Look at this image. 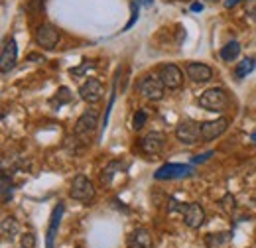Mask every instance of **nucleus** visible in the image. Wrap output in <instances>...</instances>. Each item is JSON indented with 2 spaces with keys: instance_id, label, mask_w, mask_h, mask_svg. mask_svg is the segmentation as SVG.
I'll use <instances>...</instances> for the list:
<instances>
[{
  "instance_id": "1",
  "label": "nucleus",
  "mask_w": 256,
  "mask_h": 248,
  "mask_svg": "<svg viewBox=\"0 0 256 248\" xmlns=\"http://www.w3.org/2000/svg\"><path fill=\"white\" fill-rule=\"evenodd\" d=\"M96 126H98V112H96L95 108H89V110H85V112L77 118L73 134H75V138H79L83 144H89L91 138H93V134H95Z\"/></svg>"
},
{
  "instance_id": "2",
  "label": "nucleus",
  "mask_w": 256,
  "mask_h": 248,
  "mask_svg": "<svg viewBox=\"0 0 256 248\" xmlns=\"http://www.w3.org/2000/svg\"><path fill=\"white\" fill-rule=\"evenodd\" d=\"M197 104L201 108L209 110V112H221V110L226 108V104H228V96H226V93H224L223 89L213 87V89H207L203 94H199Z\"/></svg>"
},
{
  "instance_id": "3",
  "label": "nucleus",
  "mask_w": 256,
  "mask_h": 248,
  "mask_svg": "<svg viewBox=\"0 0 256 248\" xmlns=\"http://www.w3.org/2000/svg\"><path fill=\"white\" fill-rule=\"evenodd\" d=\"M69 197L79 203H91L95 199V186L87 176H77L71 184Z\"/></svg>"
},
{
  "instance_id": "4",
  "label": "nucleus",
  "mask_w": 256,
  "mask_h": 248,
  "mask_svg": "<svg viewBox=\"0 0 256 248\" xmlns=\"http://www.w3.org/2000/svg\"><path fill=\"white\" fill-rule=\"evenodd\" d=\"M176 138L186 146L197 144L201 140V124L193 122V120H182L176 126Z\"/></svg>"
},
{
  "instance_id": "5",
  "label": "nucleus",
  "mask_w": 256,
  "mask_h": 248,
  "mask_svg": "<svg viewBox=\"0 0 256 248\" xmlns=\"http://www.w3.org/2000/svg\"><path fill=\"white\" fill-rule=\"evenodd\" d=\"M193 168L186 164H166L156 170L154 178L156 180H184V178H192Z\"/></svg>"
},
{
  "instance_id": "6",
  "label": "nucleus",
  "mask_w": 256,
  "mask_h": 248,
  "mask_svg": "<svg viewBox=\"0 0 256 248\" xmlns=\"http://www.w3.org/2000/svg\"><path fill=\"white\" fill-rule=\"evenodd\" d=\"M140 93L144 94L148 100H162L164 98V91H166V85L162 83L160 77H154V75H146L142 81H140Z\"/></svg>"
},
{
  "instance_id": "7",
  "label": "nucleus",
  "mask_w": 256,
  "mask_h": 248,
  "mask_svg": "<svg viewBox=\"0 0 256 248\" xmlns=\"http://www.w3.org/2000/svg\"><path fill=\"white\" fill-rule=\"evenodd\" d=\"M158 77L162 79V83L166 85V89H180L184 83V73L178 65L174 63H166L162 65L158 71Z\"/></svg>"
},
{
  "instance_id": "8",
  "label": "nucleus",
  "mask_w": 256,
  "mask_h": 248,
  "mask_svg": "<svg viewBox=\"0 0 256 248\" xmlns=\"http://www.w3.org/2000/svg\"><path fill=\"white\" fill-rule=\"evenodd\" d=\"M60 32L58 28H54L52 24H42L38 30H36V44L42 48V50H54L58 44H60Z\"/></svg>"
},
{
  "instance_id": "9",
  "label": "nucleus",
  "mask_w": 256,
  "mask_h": 248,
  "mask_svg": "<svg viewBox=\"0 0 256 248\" xmlns=\"http://www.w3.org/2000/svg\"><path fill=\"white\" fill-rule=\"evenodd\" d=\"M228 124H230V120H228L226 116H221V118H217V120L203 122L201 124V140H203V142H211V140L223 136L224 132H226V128H228Z\"/></svg>"
},
{
  "instance_id": "10",
  "label": "nucleus",
  "mask_w": 256,
  "mask_h": 248,
  "mask_svg": "<svg viewBox=\"0 0 256 248\" xmlns=\"http://www.w3.org/2000/svg\"><path fill=\"white\" fill-rule=\"evenodd\" d=\"M16 62H18V46H16V40L10 38L2 46V56H0V69H2V73L6 75L10 69H14Z\"/></svg>"
},
{
  "instance_id": "11",
  "label": "nucleus",
  "mask_w": 256,
  "mask_h": 248,
  "mask_svg": "<svg viewBox=\"0 0 256 248\" xmlns=\"http://www.w3.org/2000/svg\"><path fill=\"white\" fill-rule=\"evenodd\" d=\"M164 142H166V138H164V134L162 132H150V134H146L142 140H140V152L146 156H158L162 152V148H164Z\"/></svg>"
},
{
  "instance_id": "12",
  "label": "nucleus",
  "mask_w": 256,
  "mask_h": 248,
  "mask_svg": "<svg viewBox=\"0 0 256 248\" xmlns=\"http://www.w3.org/2000/svg\"><path fill=\"white\" fill-rule=\"evenodd\" d=\"M79 96L89 102V104H95L102 98V85L98 79H87L81 87H79Z\"/></svg>"
},
{
  "instance_id": "13",
  "label": "nucleus",
  "mask_w": 256,
  "mask_h": 248,
  "mask_svg": "<svg viewBox=\"0 0 256 248\" xmlns=\"http://www.w3.org/2000/svg\"><path fill=\"white\" fill-rule=\"evenodd\" d=\"M184 222L190 228H199L205 222V209L199 203H188L184 209Z\"/></svg>"
},
{
  "instance_id": "14",
  "label": "nucleus",
  "mask_w": 256,
  "mask_h": 248,
  "mask_svg": "<svg viewBox=\"0 0 256 248\" xmlns=\"http://www.w3.org/2000/svg\"><path fill=\"white\" fill-rule=\"evenodd\" d=\"M186 73H188V77L192 79L193 83H207V81L213 79V69L209 65H205V63H188Z\"/></svg>"
},
{
  "instance_id": "15",
  "label": "nucleus",
  "mask_w": 256,
  "mask_h": 248,
  "mask_svg": "<svg viewBox=\"0 0 256 248\" xmlns=\"http://www.w3.org/2000/svg\"><path fill=\"white\" fill-rule=\"evenodd\" d=\"M62 217H64V203H58V207L54 209L52 218H50V228H48V234H46V248H54L56 236H58V230H60Z\"/></svg>"
},
{
  "instance_id": "16",
  "label": "nucleus",
  "mask_w": 256,
  "mask_h": 248,
  "mask_svg": "<svg viewBox=\"0 0 256 248\" xmlns=\"http://www.w3.org/2000/svg\"><path fill=\"white\" fill-rule=\"evenodd\" d=\"M128 248H152V234L148 228H136L128 236Z\"/></svg>"
},
{
  "instance_id": "17",
  "label": "nucleus",
  "mask_w": 256,
  "mask_h": 248,
  "mask_svg": "<svg viewBox=\"0 0 256 248\" xmlns=\"http://www.w3.org/2000/svg\"><path fill=\"white\" fill-rule=\"evenodd\" d=\"M232 240V232L230 230H224V232H217V234H207L205 242L207 248H223Z\"/></svg>"
},
{
  "instance_id": "18",
  "label": "nucleus",
  "mask_w": 256,
  "mask_h": 248,
  "mask_svg": "<svg viewBox=\"0 0 256 248\" xmlns=\"http://www.w3.org/2000/svg\"><path fill=\"white\" fill-rule=\"evenodd\" d=\"M18 232H20L18 220L12 217H4V220H2V236H4V240H14Z\"/></svg>"
},
{
  "instance_id": "19",
  "label": "nucleus",
  "mask_w": 256,
  "mask_h": 248,
  "mask_svg": "<svg viewBox=\"0 0 256 248\" xmlns=\"http://www.w3.org/2000/svg\"><path fill=\"white\" fill-rule=\"evenodd\" d=\"M122 168H124L122 162H110V164L100 172V184H102V186H108V184L112 182V178H114L116 174H120Z\"/></svg>"
},
{
  "instance_id": "20",
  "label": "nucleus",
  "mask_w": 256,
  "mask_h": 248,
  "mask_svg": "<svg viewBox=\"0 0 256 248\" xmlns=\"http://www.w3.org/2000/svg\"><path fill=\"white\" fill-rule=\"evenodd\" d=\"M238 54H240V44L238 42H228L221 50V60L223 62H234L238 58Z\"/></svg>"
},
{
  "instance_id": "21",
  "label": "nucleus",
  "mask_w": 256,
  "mask_h": 248,
  "mask_svg": "<svg viewBox=\"0 0 256 248\" xmlns=\"http://www.w3.org/2000/svg\"><path fill=\"white\" fill-rule=\"evenodd\" d=\"M256 67V62L252 58H244L242 62L236 65V69H234V75H236V79H244L248 73H252Z\"/></svg>"
},
{
  "instance_id": "22",
  "label": "nucleus",
  "mask_w": 256,
  "mask_h": 248,
  "mask_svg": "<svg viewBox=\"0 0 256 248\" xmlns=\"http://www.w3.org/2000/svg\"><path fill=\"white\" fill-rule=\"evenodd\" d=\"M56 94H58V96L52 100V104H58V108H60L62 104H67V102L71 100V93H69V89H67V87H62Z\"/></svg>"
},
{
  "instance_id": "23",
  "label": "nucleus",
  "mask_w": 256,
  "mask_h": 248,
  "mask_svg": "<svg viewBox=\"0 0 256 248\" xmlns=\"http://www.w3.org/2000/svg\"><path fill=\"white\" fill-rule=\"evenodd\" d=\"M10 195H12V182L8 174H2V203H8Z\"/></svg>"
},
{
  "instance_id": "24",
  "label": "nucleus",
  "mask_w": 256,
  "mask_h": 248,
  "mask_svg": "<svg viewBox=\"0 0 256 248\" xmlns=\"http://www.w3.org/2000/svg\"><path fill=\"white\" fill-rule=\"evenodd\" d=\"M148 120V114H146V110H136V114H134V118H132V128L134 130H140L144 124Z\"/></svg>"
},
{
  "instance_id": "25",
  "label": "nucleus",
  "mask_w": 256,
  "mask_h": 248,
  "mask_svg": "<svg viewBox=\"0 0 256 248\" xmlns=\"http://www.w3.org/2000/svg\"><path fill=\"white\" fill-rule=\"evenodd\" d=\"M138 6H140L138 0H134V2H132V18H130V22L124 26V30H130V28L136 24V20H138Z\"/></svg>"
},
{
  "instance_id": "26",
  "label": "nucleus",
  "mask_w": 256,
  "mask_h": 248,
  "mask_svg": "<svg viewBox=\"0 0 256 248\" xmlns=\"http://www.w3.org/2000/svg\"><path fill=\"white\" fill-rule=\"evenodd\" d=\"M22 248H36V236H34L32 232L22 236Z\"/></svg>"
},
{
  "instance_id": "27",
  "label": "nucleus",
  "mask_w": 256,
  "mask_h": 248,
  "mask_svg": "<svg viewBox=\"0 0 256 248\" xmlns=\"http://www.w3.org/2000/svg\"><path fill=\"white\" fill-rule=\"evenodd\" d=\"M213 156V152H205V154H197L192 158V164H203V162H207L209 158Z\"/></svg>"
},
{
  "instance_id": "28",
  "label": "nucleus",
  "mask_w": 256,
  "mask_h": 248,
  "mask_svg": "<svg viewBox=\"0 0 256 248\" xmlns=\"http://www.w3.org/2000/svg\"><path fill=\"white\" fill-rule=\"evenodd\" d=\"M192 10H193V12H201V10H203V4H199V2H193Z\"/></svg>"
},
{
  "instance_id": "29",
  "label": "nucleus",
  "mask_w": 256,
  "mask_h": 248,
  "mask_svg": "<svg viewBox=\"0 0 256 248\" xmlns=\"http://www.w3.org/2000/svg\"><path fill=\"white\" fill-rule=\"evenodd\" d=\"M238 2H242V0H226V2H224V6H226V8H232V6H234V4H238Z\"/></svg>"
},
{
  "instance_id": "30",
  "label": "nucleus",
  "mask_w": 256,
  "mask_h": 248,
  "mask_svg": "<svg viewBox=\"0 0 256 248\" xmlns=\"http://www.w3.org/2000/svg\"><path fill=\"white\" fill-rule=\"evenodd\" d=\"M152 2H154V0H144V4H146V6H152Z\"/></svg>"
},
{
  "instance_id": "31",
  "label": "nucleus",
  "mask_w": 256,
  "mask_h": 248,
  "mask_svg": "<svg viewBox=\"0 0 256 248\" xmlns=\"http://www.w3.org/2000/svg\"><path fill=\"white\" fill-rule=\"evenodd\" d=\"M207 2H211V4H215V2H219V0H207Z\"/></svg>"
},
{
  "instance_id": "32",
  "label": "nucleus",
  "mask_w": 256,
  "mask_h": 248,
  "mask_svg": "<svg viewBox=\"0 0 256 248\" xmlns=\"http://www.w3.org/2000/svg\"><path fill=\"white\" fill-rule=\"evenodd\" d=\"M252 140L256 142V132H252Z\"/></svg>"
}]
</instances>
